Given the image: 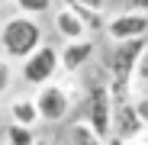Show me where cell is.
Wrapping results in <instances>:
<instances>
[{
	"mask_svg": "<svg viewBox=\"0 0 148 145\" xmlns=\"http://www.w3.org/2000/svg\"><path fill=\"white\" fill-rule=\"evenodd\" d=\"M132 84H135V87H148V45H145V52L138 55L135 74H132Z\"/></svg>",
	"mask_w": 148,
	"mask_h": 145,
	"instance_id": "obj_12",
	"label": "cell"
},
{
	"mask_svg": "<svg viewBox=\"0 0 148 145\" xmlns=\"http://www.w3.org/2000/svg\"><path fill=\"white\" fill-rule=\"evenodd\" d=\"M7 116H10V123H16V126H26V129H36L42 119H39V110H36V100L32 97H13L10 100V107H7Z\"/></svg>",
	"mask_w": 148,
	"mask_h": 145,
	"instance_id": "obj_8",
	"label": "cell"
},
{
	"mask_svg": "<svg viewBox=\"0 0 148 145\" xmlns=\"http://www.w3.org/2000/svg\"><path fill=\"white\" fill-rule=\"evenodd\" d=\"M135 110H138V116H142V123H145V132H148V93L135 97Z\"/></svg>",
	"mask_w": 148,
	"mask_h": 145,
	"instance_id": "obj_16",
	"label": "cell"
},
{
	"mask_svg": "<svg viewBox=\"0 0 148 145\" xmlns=\"http://www.w3.org/2000/svg\"><path fill=\"white\" fill-rule=\"evenodd\" d=\"M103 32L110 42H129V39H148V13L138 10H119L113 16H106Z\"/></svg>",
	"mask_w": 148,
	"mask_h": 145,
	"instance_id": "obj_5",
	"label": "cell"
},
{
	"mask_svg": "<svg viewBox=\"0 0 148 145\" xmlns=\"http://www.w3.org/2000/svg\"><path fill=\"white\" fill-rule=\"evenodd\" d=\"M58 71H61V61H58V48L52 42H42L29 58L19 61V78L29 87H42L48 81H58Z\"/></svg>",
	"mask_w": 148,
	"mask_h": 145,
	"instance_id": "obj_3",
	"label": "cell"
},
{
	"mask_svg": "<svg viewBox=\"0 0 148 145\" xmlns=\"http://www.w3.org/2000/svg\"><path fill=\"white\" fill-rule=\"evenodd\" d=\"M68 142H71V145H106L100 135L90 129L87 119H74V123H71V129H68Z\"/></svg>",
	"mask_w": 148,
	"mask_h": 145,
	"instance_id": "obj_9",
	"label": "cell"
},
{
	"mask_svg": "<svg viewBox=\"0 0 148 145\" xmlns=\"http://www.w3.org/2000/svg\"><path fill=\"white\" fill-rule=\"evenodd\" d=\"M106 145H148V132H145V135H138V139H116V135H110V139H106Z\"/></svg>",
	"mask_w": 148,
	"mask_h": 145,
	"instance_id": "obj_15",
	"label": "cell"
},
{
	"mask_svg": "<svg viewBox=\"0 0 148 145\" xmlns=\"http://www.w3.org/2000/svg\"><path fill=\"white\" fill-rule=\"evenodd\" d=\"M10 84H13V61L0 58V97L10 90Z\"/></svg>",
	"mask_w": 148,
	"mask_h": 145,
	"instance_id": "obj_13",
	"label": "cell"
},
{
	"mask_svg": "<svg viewBox=\"0 0 148 145\" xmlns=\"http://www.w3.org/2000/svg\"><path fill=\"white\" fill-rule=\"evenodd\" d=\"M13 3V10L16 13H23V16H32V19H42V16H48L58 3L55 0H10Z\"/></svg>",
	"mask_w": 148,
	"mask_h": 145,
	"instance_id": "obj_10",
	"label": "cell"
},
{
	"mask_svg": "<svg viewBox=\"0 0 148 145\" xmlns=\"http://www.w3.org/2000/svg\"><path fill=\"white\" fill-rule=\"evenodd\" d=\"M32 100H36V110H39L42 123H48V126L64 123L71 116V110H74V103L81 100V84H74V81H48V84L36 87Z\"/></svg>",
	"mask_w": 148,
	"mask_h": 145,
	"instance_id": "obj_2",
	"label": "cell"
},
{
	"mask_svg": "<svg viewBox=\"0 0 148 145\" xmlns=\"http://www.w3.org/2000/svg\"><path fill=\"white\" fill-rule=\"evenodd\" d=\"M148 39H129V42H113L110 55L103 58V68L106 74L116 78V81H132L135 74V65H138V55L145 52Z\"/></svg>",
	"mask_w": 148,
	"mask_h": 145,
	"instance_id": "obj_4",
	"label": "cell"
},
{
	"mask_svg": "<svg viewBox=\"0 0 148 145\" xmlns=\"http://www.w3.org/2000/svg\"><path fill=\"white\" fill-rule=\"evenodd\" d=\"M64 3H74V7H90V10H100V13H106L110 0H64Z\"/></svg>",
	"mask_w": 148,
	"mask_h": 145,
	"instance_id": "obj_14",
	"label": "cell"
},
{
	"mask_svg": "<svg viewBox=\"0 0 148 145\" xmlns=\"http://www.w3.org/2000/svg\"><path fill=\"white\" fill-rule=\"evenodd\" d=\"M129 10H138V13H148V0H126Z\"/></svg>",
	"mask_w": 148,
	"mask_h": 145,
	"instance_id": "obj_17",
	"label": "cell"
},
{
	"mask_svg": "<svg viewBox=\"0 0 148 145\" xmlns=\"http://www.w3.org/2000/svg\"><path fill=\"white\" fill-rule=\"evenodd\" d=\"M36 145H52V142H48V139H36Z\"/></svg>",
	"mask_w": 148,
	"mask_h": 145,
	"instance_id": "obj_18",
	"label": "cell"
},
{
	"mask_svg": "<svg viewBox=\"0 0 148 145\" xmlns=\"http://www.w3.org/2000/svg\"><path fill=\"white\" fill-rule=\"evenodd\" d=\"M36 129H26V126H16V123H7L3 126V145H36Z\"/></svg>",
	"mask_w": 148,
	"mask_h": 145,
	"instance_id": "obj_11",
	"label": "cell"
},
{
	"mask_svg": "<svg viewBox=\"0 0 148 145\" xmlns=\"http://www.w3.org/2000/svg\"><path fill=\"white\" fill-rule=\"evenodd\" d=\"M93 58H97V45H93V39L64 42V45L58 48V61H61V71H64L68 78L84 74V71L93 65Z\"/></svg>",
	"mask_w": 148,
	"mask_h": 145,
	"instance_id": "obj_6",
	"label": "cell"
},
{
	"mask_svg": "<svg viewBox=\"0 0 148 145\" xmlns=\"http://www.w3.org/2000/svg\"><path fill=\"white\" fill-rule=\"evenodd\" d=\"M42 42H45V29L32 16L13 13V16H7L0 23V58H7V61L29 58Z\"/></svg>",
	"mask_w": 148,
	"mask_h": 145,
	"instance_id": "obj_1",
	"label": "cell"
},
{
	"mask_svg": "<svg viewBox=\"0 0 148 145\" xmlns=\"http://www.w3.org/2000/svg\"><path fill=\"white\" fill-rule=\"evenodd\" d=\"M52 26H55V32H58L64 42L90 39V32H87V26H84V19L74 13V7H71V3H58V7L52 10Z\"/></svg>",
	"mask_w": 148,
	"mask_h": 145,
	"instance_id": "obj_7",
	"label": "cell"
},
{
	"mask_svg": "<svg viewBox=\"0 0 148 145\" xmlns=\"http://www.w3.org/2000/svg\"><path fill=\"white\" fill-rule=\"evenodd\" d=\"M0 3H7V0H0Z\"/></svg>",
	"mask_w": 148,
	"mask_h": 145,
	"instance_id": "obj_19",
	"label": "cell"
}]
</instances>
